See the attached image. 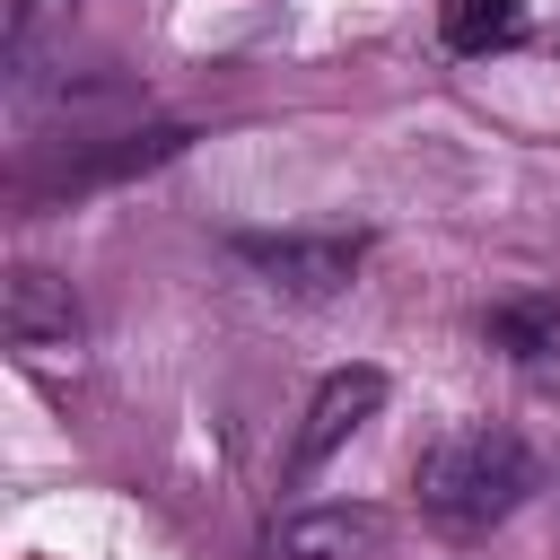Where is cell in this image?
I'll list each match as a JSON object with an SVG mask.
<instances>
[{"label": "cell", "instance_id": "1", "mask_svg": "<svg viewBox=\"0 0 560 560\" xmlns=\"http://www.w3.org/2000/svg\"><path fill=\"white\" fill-rule=\"evenodd\" d=\"M411 490H420V516H429L438 534L472 542V534H490V525H508V516L525 508V490H534V446H525L516 429H499V420H464V429H446V438L420 455Z\"/></svg>", "mask_w": 560, "mask_h": 560}, {"label": "cell", "instance_id": "2", "mask_svg": "<svg viewBox=\"0 0 560 560\" xmlns=\"http://www.w3.org/2000/svg\"><path fill=\"white\" fill-rule=\"evenodd\" d=\"M228 254H236L245 271H262L271 289H289V298H332V289H350V271L368 262V236L280 228V236H228Z\"/></svg>", "mask_w": 560, "mask_h": 560}, {"label": "cell", "instance_id": "3", "mask_svg": "<svg viewBox=\"0 0 560 560\" xmlns=\"http://www.w3.org/2000/svg\"><path fill=\"white\" fill-rule=\"evenodd\" d=\"M376 402H385V376L376 368H332L324 385H315V402H306V420H298V446H289V472L306 481L332 446H350L368 420H376Z\"/></svg>", "mask_w": 560, "mask_h": 560}, {"label": "cell", "instance_id": "4", "mask_svg": "<svg viewBox=\"0 0 560 560\" xmlns=\"http://www.w3.org/2000/svg\"><path fill=\"white\" fill-rule=\"evenodd\" d=\"M0 324H9V341H18L26 359H61V350H79V298H70V280H52L44 262H18V271H9Z\"/></svg>", "mask_w": 560, "mask_h": 560}, {"label": "cell", "instance_id": "5", "mask_svg": "<svg viewBox=\"0 0 560 560\" xmlns=\"http://www.w3.org/2000/svg\"><path fill=\"white\" fill-rule=\"evenodd\" d=\"M271 560H385V516L376 508H306L271 534Z\"/></svg>", "mask_w": 560, "mask_h": 560}, {"label": "cell", "instance_id": "6", "mask_svg": "<svg viewBox=\"0 0 560 560\" xmlns=\"http://www.w3.org/2000/svg\"><path fill=\"white\" fill-rule=\"evenodd\" d=\"M184 149V122H149V131H122L114 149H88V158H70L44 192H88V184H114V175H140V166H158V158H175Z\"/></svg>", "mask_w": 560, "mask_h": 560}, {"label": "cell", "instance_id": "7", "mask_svg": "<svg viewBox=\"0 0 560 560\" xmlns=\"http://www.w3.org/2000/svg\"><path fill=\"white\" fill-rule=\"evenodd\" d=\"M438 35L446 52H508L525 35V0H438Z\"/></svg>", "mask_w": 560, "mask_h": 560}, {"label": "cell", "instance_id": "8", "mask_svg": "<svg viewBox=\"0 0 560 560\" xmlns=\"http://www.w3.org/2000/svg\"><path fill=\"white\" fill-rule=\"evenodd\" d=\"M481 332L508 359H542V350H560V298H508V306H490Z\"/></svg>", "mask_w": 560, "mask_h": 560}, {"label": "cell", "instance_id": "9", "mask_svg": "<svg viewBox=\"0 0 560 560\" xmlns=\"http://www.w3.org/2000/svg\"><path fill=\"white\" fill-rule=\"evenodd\" d=\"M52 18H70V0H18V9H9V61H18V70H35Z\"/></svg>", "mask_w": 560, "mask_h": 560}]
</instances>
